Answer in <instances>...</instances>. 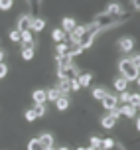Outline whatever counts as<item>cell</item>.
<instances>
[{
    "mask_svg": "<svg viewBox=\"0 0 140 150\" xmlns=\"http://www.w3.org/2000/svg\"><path fill=\"white\" fill-rule=\"evenodd\" d=\"M118 71H120V77L126 79V83L136 81L138 75H140V69L134 67L132 63H130V59H120L118 61Z\"/></svg>",
    "mask_w": 140,
    "mask_h": 150,
    "instance_id": "cell-1",
    "label": "cell"
},
{
    "mask_svg": "<svg viewBox=\"0 0 140 150\" xmlns=\"http://www.w3.org/2000/svg\"><path fill=\"white\" fill-rule=\"evenodd\" d=\"M99 32H101V28H99V26H95V24H93L91 28H87V32H85L83 40L79 42V45L83 47V52H85L87 47H91V45H93V40L97 38V34H99Z\"/></svg>",
    "mask_w": 140,
    "mask_h": 150,
    "instance_id": "cell-2",
    "label": "cell"
},
{
    "mask_svg": "<svg viewBox=\"0 0 140 150\" xmlns=\"http://www.w3.org/2000/svg\"><path fill=\"white\" fill-rule=\"evenodd\" d=\"M117 24V18L111 14H107V12H101V14L95 16V26H99L101 30H105V28H112Z\"/></svg>",
    "mask_w": 140,
    "mask_h": 150,
    "instance_id": "cell-3",
    "label": "cell"
},
{
    "mask_svg": "<svg viewBox=\"0 0 140 150\" xmlns=\"http://www.w3.org/2000/svg\"><path fill=\"white\" fill-rule=\"evenodd\" d=\"M89 26H75L73 30L69 32V40H71V45H79V42L83 40L85 32H87Z\"/></svg>",
    "mask_w": 140,
    "mask_h": 150,
    "instance_id": "cell-4",
    "label": "cell"
},
{
    "mask_svg": "<svg viewBox=\"0 0 140 150\" xmlns=\"http://www.w3.org/2000/svg\"><path fill=\"white\" fill-rule=\"evenodd\" d=\"M32 22H34V16L32 14H22L20 18H18V22H16V30L18 32H26V30H30L32 28Z\"/></svg>",
    "mask_w": 140,
    "mask_h": 150,
    "instance_id": "cell-5",
    "label": "cell"
},
{
    "mask_svg": "<svg viewBox=\"0 0 140 150\" xmlns=\"http://www.w3.org/2000/svg\"><path fill=\"white\" fill-rule=\"evenodd\" d=\"M103 107L107 111H112V109H118V99L117 95H112V93H107L103 97Z\"/></svg>",
    "mask_w": 140,
    "mask_h": 150,
    "instance_id": "cell-6",
    "label": "cell"
},
{
    "mask_svg": "<svg viewBox=\"0 0 140 150\" xmlns=\"http://www.w3.org/2000/svg\"><path fill=\"white\" fill-rule=\"evenodd\" d=\"M32 99H34V103H36V105H45V101H47L45 89H36L34 93H32Z\"/></svg>",
    "mask_w": 140,
    "mask_h": 150,
    "instance_id": "cell-7",
    "label": "cell"
},
{
    "mask_svg": "<svg viewBox=\"0 0 140 150\" xmlns=\"http://www.w3.org/2000/svg\"><path fill=\"white\" fill-rule=\"evenodd\" d=\"M118 112H120V117L132 119L134 115H136V109H134L132 105H122V107H118Z\"/></svg>",
    "mask_w": 140,
    "mask_h": 150,
    "instance_id": "cell-8",
    "label": "cell"
},
{
    "mask_svg": "<svg viewBox=\"0 0 140 150\" xmlns=\"http://www.w3.org/2000/svg\"><path fill=\"white\" fill-rule=\"evenodd\" d=\"M105 12H107V14H111V16H115V18H117V16H120V14H122V6H120V4H118V2H111V4H109V6H107V10H105Z\"/></svg>",
    "mask_w": 140,
    "mask_h": 150,
    "instance_id": "cell-9",
    "label": "cell"
},
{
    "mask_svg": "<svg viewBox=\"0 0 140 150\" xmlns=\"http://www.w3.org/2000/svg\"><path fill=\"white\" fill-rule=\"evenodd\" d=\"M20 42L24 44V47L26 45H34V34H32V30L20 32Z\"/></svg>",
    "mask_w": 140,
    "mask_h": 150,
    "instance_id": "cell-10",
    "label": "cell"
},
{
    "mask_svg": "<svg viewBox=\"0 0 140 150\" xmlns=\"http://www.w3.org/2000/svg\"><path fill=\"white\" fill-rule=\"evenodd\" d=\"M34 55H36V47H34V45H26V47H22V59L24 61H32Z\"/></svg>",
    "mask_w": 140,
    "mask_h": 150,
    "instance_id": "cell-11",
    "label": "cell"
},
{
    "mask_svg": "<svg viewBox=\"0 0 140 150\" xmlns=\"http://www.w3.org/2000/svg\"><path fill=\"white\" fill-rule=\"evenodd\" d=\"M118 47H120L122 52H132V47H134V40H132V38H122V40L118 42Z\"/></svg>",
    "mask_w": 140,
    "mask_h": 150,
    "instance_id": "cell-12",
    "label": "cell"
},
{
    "mask_svg": "<svg viewBox=\"0 0 140 150\" xmlns=\"http://www.w3.org/2000/svg\"><path fill=\"white\" fill-rule=\"evenodd\" d=\"M53 134H49V132H44V134L40 136V142H42V146L44 148H53Z\"/></svg>",
    "mask_w": 140,
    "mask_h": 150,
    "instance_id": "cell-13",
    "label": "cell"
},
{
    "mask_svg": "<svg viewBox=\"0 0 140 150\" xmlns=\"http://www.w3.org/2000/svg\"><path fill=\"white\" fill-rule=\"evenodd\" d=\"M75 26H77V22H75L73 18H69V16L61 20V30L65 32V34H67V32H71V30H73V28H75Z\"/></svg>",
    "mask_w": 140,
    "mask_h": 150,
    "instance_id": "cell-14",
    "label": "cell"
},
{
    "mask_svg": "<svg viewBox=\"0 0 140 150\" xmlns=\"http://www.w3.org/2000/svg\"><path fill=\"white\" fill-rule=\"evenodd\" d=\"M69 50H71V44H67V42H63V44H57V57H65L67 53H69Z\"/></svg>",
    "mask_w": 140,
    "mask_h": 150,
    "instance_id": "cell-15",
    "label": "cell"
},
{
    "mask_svg": "<svg viewBox=\"0 0 140 150\" xmlns=\"http://www.w3.org/2000/svg\"><path fill=\"white\" fill-rule=\"evenodd\" d=\"M52 38H53L55 44H63V42H65V32L61 30V28H55L53 34H52Z\"/></svg>",
    "mask_w": 140,
    "mask_h": 150,
    "instance_id": "cell-16",
    "label": "cell"
},
{
    "mask_svg": "<svg viewBox=\"0 0 140 150\" xmlns=\"http://www.w3.org/2000/svg\"><path fill=\"white\" fill-rule=\"evenodd\" d=\"M45 28V20L44 18H34V22H32V32H42Z\"/></svg>",
    "mask_w": 140,
    "mask_h": 150,
    "instance_id": "cell-17",
    "label": "cell"
},
{
    "mask_svg": "<svg viewBox=\"0 0 140 150\" xmlns=\"http://www.w3.org/2000/svg\"><path fill=\"white\" fill-rule=\"evenodd\" d=\"M101 125H103V128H107V130H109V128H115V125H117V120L112 119L111 115H105L103 119H101Z\"/></svg>",
    "mask_w": 140,
    "mask_h": 150,
    "instance_id": "cell-18",
    "label": "cell"
},
{
    "mask_svg": "<svg viewBox=\"0 0 140 150\" xmlns=\"http://www.w3.org/2000/svg\"><path fill=\"white\" fill-rule=\"evenodd\" d=\"M55 89L61 93V97H65V93H69V81H65V79H59L57 83V87Z\"/></svg>",
    "mask_w": 140,
    "mask_h": 150,
    "instance_id": "cell-19",
    "label": "cell"
},
{
    "mask_svg": "<svg viewBox=\"0 0 140 150\" xmlns=\"http://www.w3.org/2000/svg\"><path fill=\"white\" fill-rule=\"evenodd\" d=\"M91 79H93V75H91V73H83V75L77 77V81H79L81 87H89V85H91Z\"/></svg>",
    "mask_w": 140,
    "mask_h": 150,
    "instance_id": "cell-20",
    "label": "cell"
},
{
    "mask_svg": "<svg viewBox=\"0 0 140 150\" xmlns=\"http://www.w3.org/2000/svg\"><path fill=\"white\" fill-rule=\"evenodd\" d=\"M55 107H57V111H67V109H69V99L59 97L57 101H55Z\"/></svg>",
    "mask_w": 140,
    "mask_h": 150,
    "instance_id": "cell-21",
    "label": "cell"
},
{
    "mask_svg": "<svg viewBox=\"0 0 140 150\" xmlns=\"http://www.w3.org/2000/svg\"><path fill=\"white\" fill-rule=\"evenodd\" d=\"M112 85H115V89H117V91H120V93H122V91H126V87H128L126 79H122V77L115 79V83H112Z\"/></svg>",
    "mask_w": 140,
    "mask_h": 150,
    "instance_id": "cell-22",
    "label": "cell"
},
{
    "mask_svg": "<svg viewBox=\"0 0 140 150\" xmlns=\"http://www.w3.org/2000/svg\"><path fill=\"white\" fill-rule=\"evenodd\" d=\"M71 63H73V61L69 59V57H57V71H61V69H65V67H69V65H71Z\"/></svg>",
    "mask_w": 140,
    "mask_h": 150,
    "instance_id": "cell-23",
    "label": "cell"
},
{
    "mask_svg": "<svg viewBox=\"0 0 140 150\" xmlns=\"http://www.w3.org/2000/svg\"><path fill=\"white\" fill-rule=\"evenodd\" d=\"M45 95H47V101H53V103L61 97V93H59L55 87H53V89H47V91H45Z\"/></svg>",
    "mask_w": 140,
    "mask_h": 150,
    "instance_id": "cell-24",
    "label": "cell"
},
{
    "mask_svg": "<svg viewBox=\"0 0 140 150\" xmlns=\"http://www.w3.org/2000/svg\"><path fill=\"white\" fill-rule=\"evenodd\" d=\"M107 93H109V91H107V89H103V87H95L91 95H93V99H99V101H103V97L107 95Z\"/></svg>",
    "mask_w": 140,
    "mask_h": 150,
    "instance_id": "cell-25",
    "label": "cell"
},
{
    "mask_svg": "<svg viewBox=\"0 0 140 150\" xmlns=\"http://www.w3.org/2000/svg\"><path fill=\"white\" fill-rule=\"evenodd\" d=\"M117 146V142L112 140V138H103L101 140V150H111V148H115Z\"/></svg>",
    "mask_w": 140,
    "mask_h": 150,
    "instance_id": "cell-26",
    "label": "cell"
},
{
    "mask_svg": "<svg viewBox=\"0 0 140 150\" xmlns=\"http://www.w3.org/2000/svg\"><path fill=\"white\" fill-rule=\"evenodd\" d=\"M34 115H36V119H40V117H45V112H47V109H45V105H34Z\"/></svg>",
    "mask_w": 140,
    "mask_h": 150,
    "instance_id": "cell-27",
    "label": "cell"
},
{
    "mask_svg": "<svg viewBox=\"0 0 140 150\" xmlns=\"http://www.w3.org/2000/svg\"><path fill=\"white\" fill-rule=\"evenodd\" d=\"M28 150H45V148L42 146L40 138H32V140L28 142Z\"/></svg>",
    "mask_w": 140,
    "mask_h": 150,
    "instance_id": "cell-28",
    "label": "cell"
},
{
    "mask_svg": "<svg viewBox=\"0 0 140 150\" xmlns=\"http://www.w3.org/2000/svg\"><path fill=\"white\" fill-rule=\"evenodd\" d=\"M117 99H118V103H122V105H128V101H130V93L122 91V93H120Z\"/></svg>",
    "mask_w": 140,
    "mask_h": 150,
    "instance_id": "cell-29",
    "label": "cell"
},
{
    "mask_svg": "<svg viewBox=\"0 0 140 150\" xmlns=\"http://www.w3.org/2000/svg\"><path fill=\"white\" fill-rule=\"evenodd\" d=\"M89 140H91V146H93L95 150H99V148H101V140H103L101 136H91Z\"/></svg>",
    "mask_w": 140,
    "mask_h": 150,
    "instance_id": "cell-30",
    "label": "cell"
},
{
    "mask_svg": "<svg viewBox=\"0 0 140 150\" xmlns=\"http://www.w3.org/2000/svg\"><path fill=\"white\" fill-rule=\"evenodd\" d=\"M12 6H14L12 0H0V10H10Z\"/></svg>",
    "mask_w": 140,
    "mask_h": 150,
    "instance_id": "cell-31",
    "label": "cell"
},
{
    "mask_svg": "<svg viewBox=\"0 0 140 150\" xmlns=\"http://www.w3.org/2000/svg\"><path fill=\"white\" fill-rule=\"evenodd\" d=\"M128 105H132L134 109H136V107L140 105V95H136V93H134V95H130V101H128Z\"/></svg>",
    "mask_w": 140,
    "mask_h": 150,
    "instance_id": "cell-32",
    "label": "cell"
},
{
    "mask_svg": "<svg viewBox=\"0 0 140 150\" xmlns=\"http://www.w3.org/2000/svg\"><path fill=\"white\" fill-rule=\"evenodd\" d=\"M79 89H81L79 81L77 79H69V91H79Z\"/></svg>",
    "mask_w": 140,
    "mask_h": 150,
    "instance_id": "cell-33",
    "label": "cell"
},
{
    "mask_svg": "<svg viewBox=\"0 0 140 150\" xmlns=\"http://www.w3.org/2000/svg\"><path fill=\"white\" fill-rule=\"evenodd\" d=\"M10 40H12L14 44H18V42H20V32H18V30H12V32H10Z\"/></svg>",
    "mask_w": 140,
    "mask_h": 150,
    "instance_id": "cell-34",
    "label": "cell"
},
{
    "mask_svg": "<svg viewBox=\"0 0 140 150\" xmlns=\"http://www.w3.org/2000/svg\"><path fill=\"white\" fill-rule=\"evenodd\" d=\"M24 117H26V120H28V122H34V120H36V115H34V111H32V109H28Z\"/></svg>",
    "mask_w": 140,
    "mask_h": 150,
    "instance_id": "cell-35",
    "label": "cell"
},
{
    "mask_svg": "<svg viewBox=\"0 0 140 150\" xmlns=\"http://www.w3.org/2000/svg\"><path fill=\"white\" fill-rule=\"evenodd\" d=\"M130 63H132L136 69H140V53H136L134 57H130Z\"/></svg>",
    "mask_w": 140,
    "mask_h": 150,
    "instance_id": "cell-36",
    "label": "cell"
},
{
    "mask_svg": "<svg viewBox=\"0 0 140 150\" xmlns=\"http://www.w3.org/2000/svg\"><path fill=\"white\" fill-rule=\"evenodd\" d=\"M8 75V65L6 63H0V79H4Z\"/></svg>",
    "mask_w": 140,
    "mask_h": 150,
    "instance_id": "cell-37",
    "label": "cell"
},
{
    "mask_svg": "<svg viewBox=\"0 0 140 150\" xmlns=\"http://www.w3.org/2000/svg\"><path fill=\"white\" fill-rule=\"evenodd\" d=\"M0 63H4V52L0 50Z\"/></svg>",
    "mask_w": 140,
    "mask_h": 150,
    "instance_id": "cell-38",
    "label": "cell"
},
{
    "mask_svg": "<svg viewBox=\"0 0 140 150\" xmlns=\"http://www.w3.org/2000/svg\"><path fill=\"white\" fill-rule=\"evenodd\" d=\"M136 130H140V119L136 120Z\"/></svg>",
    "mask_w": 140,
    "mask_h": 150,
    "instance_id": "cell-39",
    "label": "cell"
},
{
    "mask_svg": "<svg viewBox=\"0 0 140 150\" xmlns=\"http://www.w3.org/2000/svg\"><path fill=\"white\" fill-rule=\"evenodd\" d=\"M57 150H69V148H67V146H59Z\"/></svg>",
    "mask_w": 140,
    "mask_h": 150,
    "instance_id": "cell-40",
    "label": "cell"
},
{
    "mask_svg": "<svg viewBox=\"0 0 140 150\" xmlns=\"http://www.w3.org/2000/svg\"><path fill=\"white\" fill-rule=\"evenodd\" d=\"M136 83H138V87H140V75H138V79H136Z\"/></svg>",
    "mask_w": 140,
    "mask_h": 150,
    "instance_id": "cell-41",
    "label": "cell"
},
{
    "mask_svg": "<svg viewBox=\"0 0 140 150\" xmlns=\"http://www.w3.org/2000/svg\"><path fill=\"white\" fill-rule=\"evenodd\" d=\"M85 150H95V148H93V146H89V148H85Z\"/></svg>",
    "mask_w": 140,
    "mask_h": 150,
    "instance_id": "cell-42",
    "label": "cell"
},
{
    "mask_svg": "<svg viewBox=\"0 0 140 150\" xmlns=\"http://www.w3.org/2000/svg\"><path fill=\"white\" fill-rule=\"evenodd\" d=\"M136 111H140V105H138V107H136Z\"/></svg>",
    "mask_w": 140,
    "mask_h": 150,
    "instance_id": "cell-43",
    "label": "cell"
},
{
    "mask_svg": "<svg viewBox=\"0 0 140 150\" xmlns=\"http://www.w3.org/2000/svg\"><path fill=\"white\" fill-rule=\"evenodd\" d=\"M77 150H85V148H81V146H79V148H77Z\"/></svg>",
    "mask_w": 140,
    "mask_h": 150,
    "instance_id": "cell-44",
    "label": "cell"
},
{
    "mask_svg": "<svg viewBox=\"0 0 140 150\" xmlns=\"http://www.w3.org/2000/svg\"><path fill=\"white\" fill-rule=\"evenodd\" d=\"M45 150H53V148H45Z\"/></svg>",
    "mask_w": 140,
    "mask_h": 150,
    "instance_id": "cell-45",
    "label": "cell"
}]
</instances>
